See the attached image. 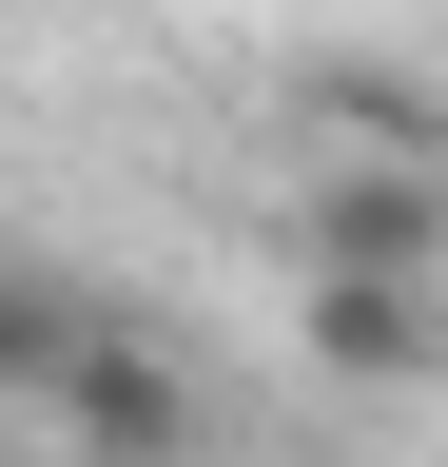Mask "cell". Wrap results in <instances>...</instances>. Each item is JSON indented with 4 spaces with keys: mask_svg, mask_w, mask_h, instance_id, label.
Listing matches in <instances>:
<instances>
[{
    "mask_svg": "<svg viewBox=\"0 0 448 467\" xmlns=\"http://www.w3.org/2000/svg\"><path fill=\"white\" fill-rule=\"evenodd\" d=\"M293 254L312 273H448V156H351L293 214Z\"/></svg>",
    "mask_w": 448,
    "mask_h": 467,
    "instance_id": "cell-2",
    "label": "cell"
},
{
    "mask_svg": "<svg viewBox=\"0 0 448 467\" xmlns=\"http://www.w3.org/2000/svg\"><path fill=\"white\" fill-rule=\"evenodd\" d=\"M331 117H351L370 156H448V98H410V78H370V58L331 78Z\"/></svg>",
    "mask_w": 448,
    "mask_h": 467,
    "instance_id": "cell-5",
    "label": "cell"
},
{
    "mask_svg": "<svg viewBox=\"0 0 448 467\" xmlns=\"http://www.w3.org/2000/svg\"><path fill=\"white\" fill-rule=\"evenodd\" d=\"M293 331H312L331 389H429V370H448V292H429V273H312Z\"/></svg>",
    "mask_w": 448,
    "mask_h": 467,
    "instance_id": "cell-3",
    "label": "cell"
},
{
    "mask_svg": "<svg viewBox=\"0 0 448 467\" xmlns=\"http://www.w3.org/2000/svg\"><path fill=\"white\" fill-rule=\"evenodd\" d=\"M39 409H59V448H78V467H176V448H195L176 350H156V331H118V312L59 350V389H39Z\"/></svg>",
    "mask_w": 448,
    "mask_h": 467,
    "instance_id": "cell-1",
    "label": "cell"
},
{
    "mask_svg": "<svg viewBox=\"0 0 448 467\" xmlns=\"http://www.w3.org/2000/svg\"><path fill=\"white\" fill-rule=\"evenodd\" d=\"M98 312H78V292L59 273H39V254H0V389H59V350H78Z\"/></svg>",
    "mask_w": 448,
    "mask_h": 467,
    "instance_id": "cell-4",
    "label": "cell"
}]
</instances>
